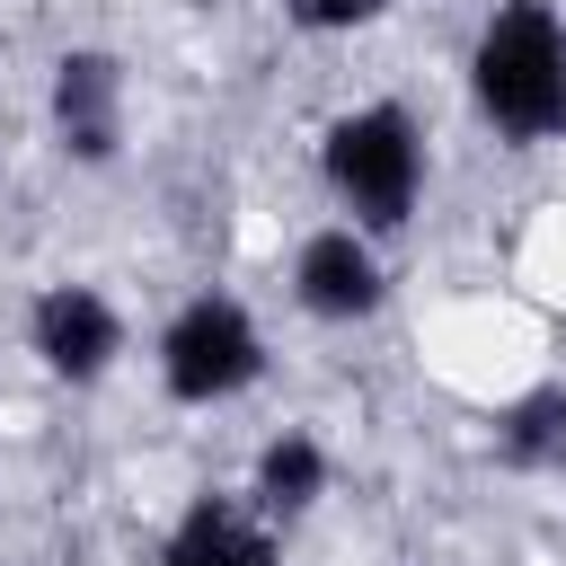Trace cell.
<instances>
[{
  "mask_svg": "<svg viewBox=\"0 0 566 566\" xmlns=\"http://www.w3.org/2000/svg\"><path fill=\"white\" fill-rule=\"evenodd\" d=\"M469 97L504 142H557L566 133V18L548 0H495L469 44Z\"/></svg>",
  "mask_w": 566,
  "mask_h": 566,
  "instance_id": "6da1fadb",
  "label": "cell"
},
{
  "mask_svg": "<svg viewBox=\"0 0 566 566\" xmlns=\"http://www.w3.org/2000/svg\"><path fill=\"white\" fill-rule=\"evenodd\" d=\"M318 177L336 195V212L371 239L407 230L416 203H424V124L398 106V97H363L345 115H327L318 133Z\"/></svg>",
  "mask_w": 566,
  "mask_h": 566,
  "instance_id": "7a4b0ae2",
  "label": "cell"
},
{
  "mask_svg": "<svg viewBox=\"0 0 566 566\" xmlns=\"http://www.w3.org/2000/svg\"><path fill=\"white\" fill-rule=\"evenodd\" d=\"M150 363H159V389L177 407H230L265 380V327L239 292H186L168 310Z\"/></svg>",
  "mask_w": 566,
  "mask_h": 566,
  "instance_id": "3957f363",
  "label": "cell"
},
{
  "mask_svg": "<svg viewBox=\"0 0 566 566\" xmlns=\"http://www.w3.org/2000/svg\"><path fill=\"white\" fill-rule=\"evenodd\" d=\"M124 115H133V80L106 44H71L53 53V80H44V124H53V150L71 168H106L124 150Z\"/></svg>",
  "mask_w": 566,
  "mask_h": 566,
  "instance_id": "277c9868",
  "label": "cell"
},
{
  "mask_svg": "<svg viewBox=\"0 0 566 566\" xmlns=\"http://www.w3.org/2000/svg\"><path fill=\"white\" fill-rule=\"evenodd\" d=\"M27 354L62 380V389H97L124 363V310L97 283H44L27 301Z\"/></svg>",
  "mask_w": 566,
  "mask_h": 566,
  "instance_id": "5b68a950",
  "label": "cell"
},
{
  "mask_svg": "<svg viewBox=\"0 0 566 566\" xmlns=\"http://www.w3.org/2000/svg\"><path fill=\"white\" fill-rule=\"evenodd\" d=\"M292 301L327 327H354V318H380L389 301V265H380V239L354 230V221H318L301 248H292Z\"/></svg>",
  "mask_w": 566,
  "mask_h": 566,
  "instance_id": "8992f818",
  "label": "cell"
},
{
  "mask_svg": "<svg viewBox=\"0 0 566 566\" xmlns=\"http://www.w3.org/2000/svg\"><path fill=\"white\" fill-rule=\"evenodd\" d=\"M159 566H283V531L248 495H195L168 522Z\"/></svg>",
  "mask_w": 566,
  "mask_h": 566,
  "instance_id": "52a82bcc",
  "label": "cell"
},
{
  "mask_svg": "<svg viewBox=\"0 0 566 566\" xmlns=\"http://www.w3.org/2000/svg\"><path fill=\"white\" fill-rule=\"evenodd\" d=\"M327 478H336V469H327V442H318L310 424H283V433L256 451V469H248V504H256L274 531H292V522L327 495Z\"/></svg>",
  "mask_w": 566,
  "mask_h": 566,
  "instance_id": "ba28073f",
  "label": "cell"
},
{
  "mask_svg": "<svg viewBox=\"0 0 566 566\" xmlns=\"http://www.w3.org/2000/svg\"><path fill=\"white\" fill-rule=\"evenodd\" d=\"M557 442H566V389H531L495 416V460L504 469H548Z\"/></svg>",
  "mask_w": 566,
  "mask_h": 566,
  "instance_id": "9c48e42d",
  "label": "cell"
},
{
  "mask_svg": "<svg viewBox=\"0 0 566 566\" xmlns=\"http://www.w3.org/2000/svg\"><path fill=\"white\" fill-rule=\"evenodd\" d=\"M292 27H310V35H354V27H371L389 0H274Z\"/></svg>",
  "mask_w": 566,
  "mask_h": 566,
  "instance_id": "30bf717a",
  "label": "cell"
},
{
  "mask_svg": "<svg viewBox=\"0 0 566 566\" xmlns=\"http://www.w3.org/2000/svg\"><path fill=\"white\" fill-rule=\"evenodd\" d=\"M548 478H557V486H566V442H557V460H548Z\"/></svg>",
  "mask_w": 566,
  "mask_h": 566,
  "instance_id": "8fae6325",
  "label": "cell"
}]
</instances>
